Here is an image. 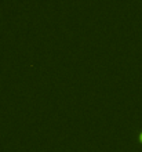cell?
<instances>
[{
	"instance_id": "cell-1",
	"label": "cell",
	"mask_w": 142,
	"mask_h": 152,
	"mask_svg": "<svg viewBox=\"0 0 142 152\" xmlns=\"http://www.w3.org/2000/svg\"><path fill=\"white\" fill-rule=\"evenodd\" d=\"M141 138H142V134H141Z\"/></svg>"
}]
</instances>
